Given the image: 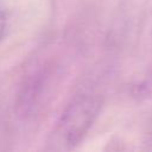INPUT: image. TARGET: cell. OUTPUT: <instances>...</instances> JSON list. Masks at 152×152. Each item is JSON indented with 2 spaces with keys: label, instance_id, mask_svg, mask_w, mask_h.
I'll list each match as a JSON object with an SVG mask.
<instances>
[{
  "label": "cell",
  "instance_id": "cell-1",
  "mask_svg": "<svg viewBox=\"0 0 152 152\" xmlns=\"http://www.w3.org/2000/svg\"><path fill=\"white\" fill-rule=\"evenodd\" d=\"M97 112L99 102L89 96H80L65 108L59 122V132L66 145H76L87 134Z\"/></svg>",
  "mask_w": 152,
  "mask_h": 152
},
{
  "label": "cell",
  "instance_id": "cell-2",
  "mask_svg": "<svg viewBox=\"0 0 152 152\" xmlns=\"http://www.w3.org/2000/svg\"><path fill=\"white\" fill-rule=\"evenodd\" d=\"M5 27H6V17H5L4 12L0 11V40H1L2 36H4Z\"/></svg>",
  "mask_w": 152,
  "mask_h": 152
}]
</instances>
